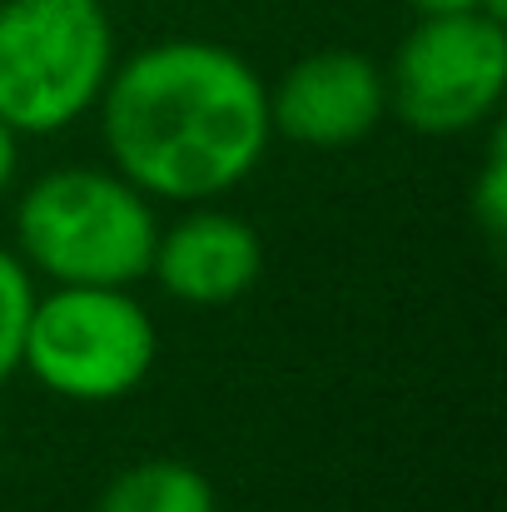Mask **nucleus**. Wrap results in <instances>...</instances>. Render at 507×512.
Here are the masks:
<instances>
[{
	"mask_svg": "<svg viewBox=\"0 0 507 512\" xmlns=\"http://www.w3.org/2000/svg\"><path fill=\"white\" fill-rule=\"evenodd\" d=\"M507 90V30L483 10L418 15L388 75V100L418 135L483 125Z\"/></svg>",
	"mask_w": 507,
	"mask_h": 512,
	"instance_id": "5",
	"label": "nucleus"
},
{
	"mask_svg": "<svg viewBox=\"0 0 507 512\" xmlns=\"http://www.w3.org/2000/svg\"><path fill=\"white\" fill-rule=\"evenodd\" d=\"M110 65L115 35L100 0H0V120L15 135L75 125Z\"/></svg>",
	"mask_w": 507,
	"mask_h": 512,
	"instance_id": "3",
	"label": "nucleus"
},
{
	"mask_svg": "<svg viewBox=\"0 0 507 512\" xmlns=\"http://www.w3.org/2000/svg\"><path fill=\"white\" fill-rule=\"evenodd\" d=\"M388 110V80L363 50H319L269 95V125L304 150L358 145Z\"/></svg>",
	"mask_w": 507,
	"mask_h": 512,
	"instance_id": "6",
	"label": "nucleus"
},
{
	"mask_svg": "<svg viewBox=\"0 0 507 512\" xmlns=\"http://www.w3.org/2000/svg\"><path fill=\"white\" fill-rule=\"evenodd\" d=\"M15 165H20V145H15V130L0 120V194H5V184L15 179Z\"/></svg>",
	"mask_w": 507,
	"mask_h": 512,
	"instance_id": "12",
	"label": "nucleus"
},
{
	"mask_svg": "<svg viewBox=\"0 0 507 512\" xmlns=\"http://www.w3.org/2000/svg\"><path fill=\"white\" fill-rule=\"evenodd\" d=\"M35 279L30 264L10 249H0V383L20 368L25 358V334H30V314H35Z\"/></svg>",
	"mask_w": 507,
	"mask_h": 512,
	"instance_id": "9",
	"label": "nucleus"
},
{
	"mask_svg": "<svg viewBox=\"0 0 507 512\" xmlns=\"http://www.w3.org/2000/svg\"><path fill=\"white\" fill-rule=\"evenodd\" d=\"M95 105L115 174L179 204L244 184L274 135L264 80L214 40H160L130 55Z\"/></svg>",
	"mask_w": 507,
	"mask_h": 512,
	"instance_id": "1",
	"label": "nucleus"
},
{
	"mask_svg": "<svg viewBox=\"0 0 507 512\" xmlns=\"http://www.w3.org/2000/svg\"><path fill=\"white\" fill-rule=\"evenodd\" d=\"M95 512H214V488L189 463L150 458V463L125 468L100 493Z\"/></svg>",
	"mask_w": 507,
	"mask_h": 512,
	"instance_id": "8",
	"label": "nucleus"
},
{
	"mask_svg": "<svg viewBox=\"0 0 507 512\" xmlns=\"http://www.w3.org/2000/svg\"><path fill=\"white\" fill-rule=\"evenodd\" d=\"M160 353L155 319L125 289L110 284H60L35 299L20 368L70 403H115L135 393Z\"/></svg>",
	"mask_w": 507,
	"mask_h": 512,
	"instance_id": "4",
	"label": "nucleus"
},
{
	"mask_svg": "<svg viewBox=\"0 0 507 512\" xmlns=\"http://www.w3.org/2000/svg\"><path fill=\"white\" fill-rule=\"evenodd\" d=\"M160 219L150 194L115 170H50L15 209L20 259L55 284H110L130 289L150 274Z\"/></svg>",
	"mask_w": 507,
	"mask_h": 512,
	"instance_id": "2",
	"label": "nucleus"
},
{
	"mask_svg": "<svg viewBox=\"0 0 507 512\" xmlns=\"http://www.w3.org/2000/svg\"><path fill=\"white\" fill-rule=\"evenodd\" d=\"M507 135L498 130L493 135V150H488V165L478 174V189H473V214H478V224L493 234V239H503V224H507V155H503Z\"/></svg>",
	"mask_w": 507,
	"mask_h": 512,
	"instance_id": "10",
	"label": "nucleus"
},
{
	"mask_svg": "<svg viewBox=\"0 0 507 512\" xmlns=\"http://www.w3.org/2000/svg\"><path fill=\"white\" fill-rule=\"evenodd\" d=\"M264 269V239L254 224H244L239 214H189L174 229L155 239V259L150 274L160 279L169 299L194 304V309H219L234 304L239 294L254 289Z\"/></svg>",
	"mask_w": 507,
	"mask_h": 512,
	"instance_id": "7",
	"label": "nucleus"
},
{
	"mask_svg": "<svg viewBox=\"0 0 507 512\" xmlns=\"http://www.w3.org/2000/svg\"><path fill=\"white\" fill-rule=\"evenodd\" d=\"M418 15H463V10H483L493 20L507 15V0H408Z\"/></svg>",
	"mask_w": 507,
	"mask_h": 512,
	"instance_id": "11",
	"label": "nucleus"
}]
</instances>
